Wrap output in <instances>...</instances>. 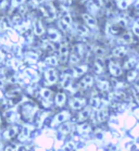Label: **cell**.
Returning a JSON list of instances; mask_svg holds the SVG:
<instances>
[{"label": "cell", "instance_id": "obj_4", "mask_svg": "<svg viewBox=\"0 0 139 151\" xmlns=\"http://www.w3.org/2000/svg\"><path fill=\"white\" fill-rule=\"evenodd\" d=\"M115 55H123L124 53H125V49L124 48H117L114 50V52H113Z\"/></svg>", "mask_w": 139, "mask_h": 151}, {"label": "cell", "instance_id": "obj_5", "mask_svg": "<svg viewBox=\"0 0 139 151\" xmlns=\"http://www.w3.org/2000/svg\"><path fill=\"white\" fill-rule=\"evenodd\" d=\"M123 39H124V41H126V44H129V42L132 41V35L128 34V33H126V34L123 36Z\"/></svg>", "mask_w": 139, "mask_h": 151}, {"label": "cell", "instance_id": "obj_2", "mask_svg": "<svg viewBox=\"0 0 139 151\" xmlns=\"http://www.w3.org/2000/svg\"><path fill=\"white\" fill-rule=\"evenodd\" d=\"M135 64H136L135 60H134V59H130V60H128V61L125 63V68H126V69H133Z\"/></svg>", "mask_w": 139, "mask_h": 151}, {"label": "cell", "instance_id": "obj_3", "mask_svg": "<svg viewBox=\"0 0 139 151\" xmlns=\"http://www.w3.org/2000/svg\"><path fill=\"white\" fill-rule=\"evenodd\" d=\"M119 7L121 9H126L127 6H128V1H126V0H119Z\"/></svg>", "mask_w": 139, "mask_h": 151}, {"label": "cell", "instance_id": "obj_1", "mask_svg": "<svg viewBox=\"0 0 139 151\" xmlns=\"http://www.w3.org/2000/svg\"><path fill=\"white\" fill-rule=\"evenodd\" d=\"M111 71H112V73L114 74V75H119V74H121V70H120V68L117 65H115V64H111Z\"/></svg>", "mask_w": 139, "mask_h": 151}, {"label": "cell", "instance_id": "obj_6", "mask_svg": "<svg viewBox=\"0 0 139 151\" xmlns=\"http://www.w3.org/2000/svg\"><path fill=\"white\" fill-rule=\"evenodd\" d=\"M134 32H135L136 35H138L139 36V20L136 22V25L134 26Z\"/></svg>", "mask_w": 139, "mask_h": 151}]
</instances>
